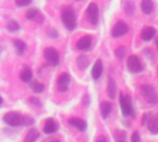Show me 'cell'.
<instances>
[{
    "label": "cell",
    "instance_id": "cell-1",
    "mask_svg": "<svg viewBox=\"0 0 158 142\" xmlns=\"http://www.w3.org/2000/svg\"><path fill=\"white\" fill-rule=\"evenodd\" d=\"M119 104L121 108V112L123 116H129L133 114V107H132V101L130 95H124L123 92L119 95Z\"/></svg>",
    "mask_w": 158,
    "mask_h": 142
},
{
    "label": "cell",
    "instance_id": "cell-2",
    "mask_svg": "<svg viewBox=\"0 0 158 142\" xmlns=\"http://www.w3.org/2000/svg\"><path fill=\"white\" fill-rule=\"evenodd\" d=\"M141 91L147 103L151 104H156L158 102V96L155 88L151 85H143L141 86Z\"/></svg>",
    "mask_w": 158,
    "mask_h": 142
},
{
    "label": "cell",
    "instance_id": "cell-3",
    "mask_svg": "<svg viewBox=\"0 0 158 142\" xmlns=\"http://www.w3.org/2000/svg\"><path fill=\"white\" fill-rule=\"evenodd\" d=\"M61 18H62V21H63L65 27L68 30H72L75 29V27H76V16H75L74 11L71 8L66 9L63 12Z\"/></svg>",
    "mask_w": 158,
    "mask_h": 142
},
{
    "label": "cell",
    "instance_id": "cell-4",
    "mask_svg": "<svg viewBox=\"0 0 158 142\" xmlns=\"http://www.w3.org/2000/svg\"><path fill=\"white\" fill-rule=\"evenodd\" d=\"M23 120H24V116H20L19 113L16 112H9L6 114L4 116L5 123H6L11 127H19L23 125Z\"/></svg>",
    "mask_w": 158,
    "mask_h": 142
},
{
    "label": "cell",
    "instance_id": "cell-5",
    "mask_svg": "<svg viewBox=\"0 0 158 142\" xmlns=\"http://www.w3.org/2000/svg\"><path fill=\"white\" fill-rule=\"evenodd\" d=\"M44 55L45 60L52 66H56L59 62V55L58 52L54 47H47L44 49Z\"/></svg>",
    "mask_w": 158,
    "mask_h": 142
},
{
    "label": "cell",
    "instance_id": "cell-6",
    "mask_svg": "<svg viewBox=\"0 0 158 142\" xmlns=\"http://www.w3.org/2000/svg\"><path fill=\"white\" fill-rule=\"evenodd\" d=\"M127 67L130 72L131 73H139L143 70V66L140 59L136 55H131L127 61Z\"/></svg>",
    "mask_w": 158,
    "mask_h": 142
},
{
    "label": "cell",
    "instance_id": "cell-7",
    "mask_svg": "<svg viewBox=\"0 0 158 142\" xmlns=\"http://www.w3.org/2000/svg\"><path fill=\"white\" fill-rule=\"evenodd\" d=\"M87 18L90 23L96 25L99 20V9L95 3H91L87 8Z\"/></svg>",
    "mask_w": 158,
    "mask_h": 142
},
{
    "label": "cell",
    "instance_id": "cell-8",
    "mask_svg": "<svg viewBox=\"0 0 158 142\" xmlns=\"http://www.w3.org/2000/svg\"><path fill=\"white\" fill-rule=\"evenodd\" d=\"M129 30V27L128 25L123 21V20H118L113 27L112 29V37L114 38H118V37H120V36H123L125 35Z\"/></svg>",
    "mask_w": 158,
    "mask_h": 142
},
{
    "label": "cell",
    "instance_id": "cell-9",
    "mask_svg": "<svg viewBox=\"0 0 158 142\" xmlns=\"http://www.w3.org/2000/svg\"><path fill=\"white\" fill-rule=\"evenodd\" d=\"M70 82V76L68 73H63L59 76L57 79V89L59 91L64 92L68 91L69 84Z\"/></svg>",
    "mask_w": 158,
    "mask_h": 142
},
{
    "label": "cell",
    "instance_id": "cell-10",
    "mask_svg": "<svg viewBox=\"0 0 158 142\" xmlns=\"http://www.w3.org/2000/svg\"><path fill=\"white\" fill-rule=\"evenodd\" d=\"M92 38L90 36H83L81 37L76 43V46L79 50L81 51H85V50H88L91 45H92Z\"/></svg>",
    "mask_w": 158,
    "mask_h": 142
},
{
    "label": "cell",
    "instance_id": "cell-11",
    "mask_svg": "<svg viewBox=\"0 0 158 142\" xmlns=\"http://www.w3.org/2000/svg\"><path fill=\"white\" fill-rule=\"evenodd\" d=\"M156 33V30L154 27H146L143 29L141 32V37L143 41L148 42V41H151L155 37Z\"/></svg>",
    "mask_w": 158,
    "mask_h": 142
},
{
    "label": "cell",
    "instance_id": "cell-12",
    "mask_svg": "<svg viewBox=\"0 0 158 142\" xmlns=\"http://www.w3.org/2000/svg\"><path fill=\"white\" fill-rule=\"evenodd\" d=\"M148 128L149 131L153 134V135H157L158 134V115L150 116L148 122Z\"/></svg>",
    "mask_w": 158,
    "mask_h": 142
},
{
    "label": "cell",
    "instance_id": "cell-13",
    "mask_svg": "<svg viewBox=\"0 0 158 142\" xmlns=\"http://www.w3.org/2000/svg\"><path fill=\"white\" fill-rule=\"evenodd\" d=\"M103 73V63L100 59L96 60L92 69V77L94 79H98Z\"/></svg>",
    "mask_w": 158,
    "mask_h": 142
},
{
    "label": "cell",
    "instance_id": "cell-14",
    "mask_svg": "<svg viewBox=\"0 0 158 142\" xmlns=\"http://www.w3.org/2000/svg\"><path fill=\"white\" fill-rule=\"evenodd\" d=\"M69 124L73 126L74 128H78L80 131H84L87 128V124L84 120L79 118V117H72L69 119Z\"/></svg>",
    "mask_w": 158,
    "mask_h": 142
},
{
    "label": "cell",
    "instance_id": "cell-15",
    "mask_svg": "<svg viewBox=\"0 0 158 142\" xmlns=\"http://www.w3.org/2000/svg\"><path fill=\"white\" fill-rule=\"evenodd\" d=\"M19 78L23 82H29L32 79V71L29 67H24L19 74Z\"/></svg>",
    "mask_w": 158,
    "mask_h": 142
},
{
    "label": "cell",
    "instance_id": "cell-16",
    "mask_svg": "<svg viewBox=\"0 0 158 142\" xmlns=\"http://www.w3.org/2000/svg\"><path fill=\"white\" fill-rule=\"evenodd\" d=\"M141 7L144 14H151L154 10V3L152 0H142Z\"/></svg>",
    "mask_w": 158,
    "mask_h": 142
},
{
    "label": "cell",
    "instance_id": "cell-17",
    "mask_svg": "<svg viewBox=\"0 0 158 142\" xmlns=\"http://www.w3.org/2000/svg\"><path fill=\"white\" fill-rule=\"evenodd\" d=\"M116 91H117V86L114 79L109 78L108 83H107V95L110 99H114L116 96Z\"/></svg>",
    "mask_w": 158,
    "mask_h": 142
},
{
    "label": "cell",
    "instance_id": "cell-18",
    "mask_svg": "<svg viewBox=\"0 0 158 142\" xmlns=\"http://www.w3.org/2000/svg\"><path fill=\"white\" fill-rule=\"evenodd\" d=\"M101 116L103 118H106L112 111V104L109 102H103L100 105Z\"/></svg>",
    "mask_w": 158,
    "mask_h": 142
},
{
    "label": "cell",
    "instance_id": "cell-19",
    "mask_svg": "<svg viewBox=\"0 0 158 142\" xmlns=\"http://www.w3.org/2000/svg\"><path fill=\"white\" fill-rule=\"evenodd\" d=\"M40 137V133L36 128H31L26 135L24 142H35Z\"/></svg>",
    "mask_w": 158,
    "mask_h": 142
},
{
    "label": "cell",
    "instance_id": "cell-20",
    "mask_svg": "<svg viewBox=\"0 0 158 142\" xmlns=\"http://www.w3.org/2000/svg\"><path fill=\"white\" fill-rule=\"evenodd\" d=\"M56 130V123L53 119H48L46 120L45 124H44V131L45 134H52Z\"/></svg>",
    "mask_w": 158,
    "mask_h": 142
},
{
    "label": "cell",
    "instance_id": "cell-21",
    "mask_svg": "<svg viewBox=\"0 0 158 142\" xmlns=\"http://www.w3.org/2000/svg\"><path fill=\"white\" fill-rule=\"evenodd\" d=\"M13 43H14V46H15V48H16L19 55H21L25 51L26 44H25V43L23 41H21V40H14Z\"/></svg>",
    "mask_w": 158,
    "mask_h": 142
},
{
    "label": "cell",
    "instance_id": "cell-22",
    "mask_svg": "<svg viewBox=\"0 0 158 142\" xmlns=\"http://www.w3.org/2000/svg\"><path fill=\"white\" fill-rule=\"evenodd\" d=\"M77 65L78 67L81 69L84 70L88 66H89V60L86 56L84 55H81L78 59H77Z\"/></svg>",
    "mask_w": 158,
    "mask_h": 142
},
{
    "label": "cell",
    "instance_id": "cell-23",
    "mask_svg": "<svg viewBox=\"0 0 158 142\" xmlns=\"http://www.w3.org/2000/svg\"><path fill=\"white\" fill-rule=\"evenodd\" d=\"M30 87H31V89L35 93H41V92L44 91V85H43L42 83H40V82L36 81V80L31 82Z\"/></svg>",
    "mask_w": 158,
    "mask_h": 142
},
{
    "label": "cell",
    "instance_id": "cell-24",
    "mask_svg": "<svg viewBox=\"0 0 158 142\" xmlns=\"http://www.w3.org/2000/svg\"><path fill=\"white\" fill-rule=\"evenodd\" d=\"M125 11H126V14L131 16L134 13L135 11V5H134V2L132 0H129L126 2V5H125Z\"/></svg>",
    "mask_w": 158,
    "mask_h": 142
},
{
    "label": "cell",
    "instance_id": "cell-25",
    "mask_svg": "<svg viewBox=\"0 0 158 142\" xmlns=\"http://www.w3.org/2000/svg\"><path fill=\"white\" fill-rule=\"evenodd\" d=\"M7 30L9 31H11V32H15V31H17V30H19V23L17 21L11 20L7 24Z\"/></svg>",
    "mask_w": 158,
    "mask_h": 142
},
{
    "label": "cell",
    "instance_id": "cell-26",
    "mask_svg": "<svg viewBox=\"0 0 158 142\" xmlns=\"http://www.w3.org/2000/svg\"><path fill=\"white\" fill-rule=\"evenodd\" d=\"M125 55H126V47H125L124 45L118 46V47L116 49V55H117L119 59L124 58Z\"/></svg>",
    "mask_w": 158,
    "mask_h": 142
},
{
    "label": "cell",
    "instance_id": "cell-27",
    "mask_svg": "<svg viewBox=\"0 0 158 142\" xmlns=\"http://www.w3.org/2000/svg\"><path fill=\"white\" fill-rule=\"evenodd\" d=\"M37 14H38V10L36 8H30L26 13V18L28 19H32L37 16Z\"/></svg>",
    "mask_w": 158,
    "mask_h": 142
},
{
    "label": "cell",
    "instance_id": "cell-28",
    "mask_svg": "<svg viewBox=\"0 0 158 142\" xmlns=\"http://www.w3.org/2000/svg\"><path fill=\"white\" fill-rule=\"evenodd\" d=\"M15 2L18 6H25L29 5L31 2V0H15Z\"/></svg>",
    "mask_w": 158,
    "mask_h": 142
},
{
    "label": "cell",
    "instance_id": "cell-29",
    "mask_svg": "<svg viewBox=\"0 0 158 142\" xmlns=\"http://www.w3.org/2000/svg\"><path fill=\"white\" fill-rule=\"evenodd\" d=\"M47 34H48V36L51 37V38H56V37L58 36V32H57L55 29H53V28H50V29L47 30Z\"/></svg>",
    "mask_w": 158,
    "mask_h": 142
},
{
    "label": "cell",
    "instance_id": "cell-30",
    "mask_svg": "<svg viewBox=\"0 0 158 142\" xmlns=\"http://www.w3.org/2000/svg\"><path fill=\"white\" fill-rule=\"evenodd\" d=\"M131 142H141V136L138 131H135L131 136Z\"/></svg>",
    "mask_w": 158,
    "mask_h": 142
},
{
    "label": "cell",
    "instance_id": "cell-31",
    "mask_svg": "<svg viewBox=\"0 0 158 142\" xmlns=\"http://www.w3.org/2000/svg\"><path fill=\"white\" fill-rule=\"evenodd\" d=\"M150 114H145L144 116H143V120H142V124L143 125H146L147 124V122H148V120H149V118H150Z\"/></svg>",
    "mask_w": 158,
    "mask_h": 142
},
{
    "label": "cell",
    "instance_id": "cell-32",
    "mask_svg": "<svg viewBox=\"0 0 158 142\" xmlns=\"http://www.w3.org/2000/svg\"><path fill=\"white\" fill-rule=\"evenodd\" d=\"M30 100H31L30 102H31V103H33V104H39V103H40L38 99H35V98H31Z\"/></svg>",
    "mask_w": 158,
    "mask_h": 142
},
{
    "label": "cell",
    "instance_id": "cell-33",
    "mask_svg": "<svg viewBox=\"0 0 158 142\" xmlns=\"http://www.w3.org/2000/svg\"><path fill=\"white\" fill-rule=\"evenodd\" d=\"M95 142H106V139H105V137H103V136H101V137H99L97 140H96V141Z\"/></svg>",
    "mask_w": 158,
    "mask_h": 142
},
{
    "label": "cell",
    "instance_id": "cell-34",
    "mask_svg": "<svg viewBox=\"0 0 158 142\" xmlns=\"http://www.w3.org/2000/svg\"><path fill=\"white\" fill-rule=\"evenodd\" d=\"M2 103H3V99H2V97L0 96V105L2 104Z\"/></svg>",
    "mask_w": 158,
    "mask_h": 142
},
{
    "label": "cell",
    "instance_id": "cell-35",
    "mask_svg": "<svg viewBox=\"0 0 158 142\" xmlns=\"http://www.w3.org/2000/svg\"><path fill=\"white\" fill-rule=\"evenodd\" d=\"M55 142H59V141H55Z\"/></svg>",
    "mask_w": 158,
    "mask_h": 142
},
{
    "label": "cell",
    "instance_id": "cell-36",
    "mask_svg": "<svg viewBox=\"0 0 158 142\" xmlns=\"http://www.w3.org/2000/svg\"><path fill=\"white\" fill-rule=\"evenodd\" d=\"M119 142H124V141H119Z\"/></svg>",
    "mask_w": 158,
    "mask_h": 142
},
{
    "label": "cell",
    "instance_id": "cell-37",
    "mask_svg": "<svg viewBox=\"0 0 158 142\" xmlns=\"http://www.w3.org/2000/svg\"><path fill=\"white\" fill-rule=\"evenodd\" d=\"M77 1H80V0H77Z\"/></svg>",
    "mask_w": 158,
    "mask_h": 142
}]
</instances>
